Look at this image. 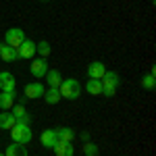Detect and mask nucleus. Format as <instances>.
<instances>
[{
	"label": "nucleus",
	"instance_id": "f257e3e1",
	"mask_svg": "<svg viewBox=\"0 0 156 156\" xmlns=\"http://www.w3.org/2000/svg\"><path fill=\"white\" fill-rule=\"evenodd\" d=\"M11 137L15 144L27 146L31 142V137H34V133L29 129V123H15V127L11 129Z\"/></svg>",
	"mask_w": 156,
	"mask_h": 156
},
{
	"label": "nucleus",
	"instance_id": "f03ea898",
	"mask_svg": "<svg viewBox=\"0 0 156 156\" xmlns=\"http://www.w3.org/2000/svg\"><path fill=\"white\" fill-rule=\"evenodd\" d=\"M100 81H102V96L112 98L115 94H117V87H119V83H121L119 73H115V71H106V73H104V77H102Z\"/></svg>",
	"mask_w": 156,
	"mask_h": 156
},
{
	"label": "nucleus",
	"instance_id": "7ed1b4c3",
	"mask_svg": "<svg viewBox=\"0 0 156 156\" xmlns=\"http://www.w3.org/2000/svg\"><path fill=\"white\" fill-rule=\"evenodd\" d=\"M58 90H60V96L67 98V100H77L81 96V85L77 79H62Z\"/></svg>",
	"mask_w": 156,
	"mask_h": 156
},
{
	"label": "nucleus",
	"instance_id": "20e7f679",
	"mask_svg": "<svg viewBox=\"0 0 156 156\" xmlns=\"http://www.w3.org/2000/svg\"><path fill=\"white\" fill-rule=\"evenodd\" d=\"M25 40V34L23 29H19V27H11V29H6V34H4V44H9L11 48H19L21 44H23Z\"/></svg>",
	"mask_w": 156,
	"mask_h": 156
},
{
	"label": "nucleus",
	"instance_id": "39448f33",
	"mask_svg": "<svg viewBox=\"0 0 156 156\" xmlns=\"http://www.w3.org/2000/svg\"><path fill=\"white\" fill-rule=\"evenodd\" d=\"M29 73L36 79H44L46 73H48V62H46V58H34L31 65H29Z\"/></svg>",
	"mask_w": 156,
	"mask_h": 156
},
{
	"label": "nucleus",
	"instance_id": "423d86ee",
	"mask_svg": "<svg viewBox=\"0 0 156 156\" xmlns=\"http://www.w3.org/2000/svg\"><path fill=\"white\" fill-rule=\"evenodd\" d=\"M44 85L40 83V81H31V83H27L23 87V94H25V98H31V100H36V98H42L44 96Z\"/></svg>",
	"mask_w": 156,
	"mask_h": 156
},
{
	"label": "nucleus",
	"instance_id": "0eeeda50",
	"mask_svg": "<svg viewBox=\"0 0 156 156\" xmlns=\"http://www.w3.org/2000/svg\"><path fill=\"white\" fill-rule=\"evenodd\" d=\"M17 54H19V58H34L36 56V42H31V40H27L25 37L23 40V44L17 48Z\"/></svg>",
	"mask_w": 156,
	"mask_h": 156
},
{
	"label": "nucleus",
	"instance_id": "6e6552de",
	"mask_svg": "<svg viewBox=\"0 0 156 156\" xmlns=\"http://www.w3.org/2000/svg\"><path fill=\"white\" fill-rule=\"evenodd\" d=\"M40 142H42V146H44L46 150H52L54 146L58 144L56 129H46V131H42V135H40Z\"/></svg>",
	"mask_w": 156,
	"mask_h": 156
},
{
	"label": "nucleus",
	"instance_id": "1a4fd4ad",
	"mask_svg": "<svg viewBox=\"0 0 156 156\" xmlns=\"http://www.w3.org/2000/svg\"><path fill=\"white\" fill-rule=\"evenodd\" d=\"M15 85H17V79L11 71L0 73V90L2 92H15Z\"/></svg>",
	"mask_w": 156,
	"mask_h": 156
},
{
	"label": "nucleus",
	"instance_id": "9d476101",
	"mask_svg": "<svg viewBox=\"0 0 156 156\" xmlns=\"http://www.w3.org/2000/svg\"><path fill=\"white\" fill-rule=\"evenodd\" d=\"M104 73H106V67H104V62H100V60H94V62L87 65V77H90V79H102Z\"/></svg>",
	"mask_w": 156,
	"mask_h": 156
},
{
	"label": "nucleus",
	"instance_id": "9b49d317",
	"mask_svg": "<svg viewBox=\"0 0 156 156\" xmlns=\"http://www.w3.org/2000/svg\"><path fill=\"white\" fill-rule=\"evenodd\" d=\"M52 152L56 156H73L75 154V148H73V142H58L52 148Z\"/></svg>",
	"mask_w": 156,
	"mask_h": 156
},
{
	"label": "nucleus",
	"instance_id": "f8f14e48",
	"mask_svg": "<svg viewBox=\"0 0 156 156\" xmlns=\"http://www.w3.org/2000/svg\"><path fill=\"white\" fill-rule=\"evenodd\" d=\"M19 58V54H17V50L11 48L9 44H0V60H6V62H12V60Z\"/></svg>",
	"mask_w": 156,
	"mask_h": 156
},
{
	"label": "nucleus",
	"instance_id": "ddd939ff",
	"mask_svg": "<svg viewBox=\"0 0 156 156\" xmlns=\"http://www.w3.org/2000/svg\"><path fill=\"white\" fill-rule=\"evenodd\" d=\"M11 112H12V117L17 119V123H29V121H31V117H29V112L25 110L23 104H15V106L11 108Z\"/></svg>",
	"mask_w": 156,
	"mask_h": 156
},
{
	"label": "nucleus",
	"instance_id": "4468645a",
	"mask_svg": "<svg viewBox=\"0 0 156 156\" xmlns=\"http://www.w3.org/2000/svg\"><path fill=\"white\" fill-rule=\"evenodd\" d=\"M44 102H46V104H50V106H52V104H58L60 102V90L58 87H48V90H46V92H44Z\"/></svg>",
	"mask_w": 156,
	"mask_h": 156
},
{
	"label": "nucleus",
	"instance_id": "2eb2a0df",
	"mask_svg": "<svg viewBox=\"0 0 156 156\" xmlns=\"http://www.w3.org/2000/svg\"><path fill=\"white\" fill-rule=\"evenodd\" d=\"M15 92H0V108L2 110H11L15 106Z\"/></svg>",
	"mask_w": 156,
	"mask_h": 156
},
{
	"label": "nucleus",
	"instance_id": "dca6fc26",
	"mask_svg": "<svg viewBox=\"0 0 156 156\" xmlns=\"http://www.w3.org/2000/svg\"><path fill=\"white\" fill-rule=\"evenodd\" d=\"M85 92H87L90 96H102V81H100V79H87Z\"/></svg>",
	"mask_w": 156,
	"mask_h": 156
},
{
	"label": "nucleus",
	"instance_id": "f3484780",
	"mask_svg": "<svg viewBox=\"0 0 156 156\" xmlns=\"http://www.w3.org/2000/svg\"><path fill=\"white\" fill-rule=\"evenodd\" d=\"M15 123H17V119L12 117L11 110H6V112H0V129H9V131H11L12 127H15Z\"/></svg>",
	"mask_w": 156,
	"mask_h": 156
},
{
	"label": "nucleus",
	"instance_id": "a211bd4d",
	"mask_svg": "<svg viewBox=\"0 0 156 156\" xmlns=\"http://www.w3.org/2000/svg\"><path fill=\"white\" fill-rule=\"evenodd\" d=\"M44 79L48 81L50 87H60V81H62L60 71H56V69H48V73H46V77H44Z\"/></svg>",
	"mask_w": 156,
	"mask_h": 156
},
{
	"label": "nucleus",
	"instance_id": "6ab92c4d",
	"mask_svg": "<svg viewBox=\"0 0 156 156\" xmlns=\"http://www.w3.org/2000/svg\"><path fill=\"white\" fill-rule=\"evenodd\" d=\"M4 156H27V148L12 142V146H9V148L4 150Z\"/></svg>",
	"mask_w": 156,
	"mask_h": 156
},
{
	"label": "nucleus",
	"instance_id": "aec40b11",
	"mask_svg": "<svg viewBox=\"0 0 156 156\" xmlns=\"http://www.w3.org/2000/svg\"><path fill=\"white\" fill-rule=\"evenodd\" d=\"M56 135H58V142H73L75 140V131L71 127H58Z\"/></svg>",
	"mask_w": 156,
	"mask_h": 156
},
{
	"label": "nucleus",
	"instance_id": "412c9836",
	"mask_svg": "<svg viewBox=\"0 0 156 156\" xmlns=\"http://www.w3.org/2000/svg\"><path fill=\"white\" fill-rule=\"evenodd\" d=\"M36 52L40 54V58H48L50 52H52V46H50V42H46V40L37 42V44H36Z\"/></svg>",
	"mask_w": 156,
	"mask_h": 156
},
{
	"label": "nucleus",
	"instance_id": "4be33fe9",
	"mask_svg": "<svg viewBox=\"0 0 156 156\" xmlns=\"http://www.w3.org/2000/svg\"><path fill=\"white\" fill-rule=\"evenodd\" d=\"M154 85H156V77L152 73H148V75L142 77V87L144 90H154Z\"/></svg>",
	"mask_w": 156,
	"mask_h": 156
},
{
	"label": "nucleus",
	"instance_id": "5701e85b",
	"mask_svg": "<svg viewBox=\"0 0 156 156\" xmlns=\"http://www.w3.org/2000/svg\"><path fill=\"white\" fill-rule=\"evenodd\" d=\"M83 154L85 156H98L100 150H98V146L94 144V142H85L83 144Z\"/></svg>",
	"mask_w": 156,
	"mask_h": 156
},
{
	"label": "nucleus",
	"instance_id": "b1692460",
	"mask_svg": "<svg viewBox=\"0 0 156 156\" xmlns=\"http://www.w3.org/2000/svg\"><path fill=\"white\" fill-rule=\"evenodd\" d=\"M81 140H83V142H90V133L83 131V133H81Z\"/></svg>",
	"mask_w": 156,
	"mask_h": 156
},
{
	"label": "nucleus",
	"instance_id": "393cba45",
	"mask_svg": "<svg viewBox=\"0 0 156 156\" xmlns=\"http://www.w3.org/2000/svg\"><path fill=\"white\" fill-rule=\"evenodd\" d=\"M0 156H4V152H0Z\"/></svg>",
	"mask_w": 156,
	"mask_h": 156
},
{
	"label": "nucleus",
	"instance_id": "a878e982",
	"mask_svg": "<svg viewBox=\"0 0 156 156\" xmlns=\"http://www.w3.org/2000/svg\"><path fill=\"white\" fill-rule=\"evenodd\" d=\"M42 2H48V0H42Z\"/></svg>",
	"mask_w": 156,
	"mask_h": 156
}]
</instances>
